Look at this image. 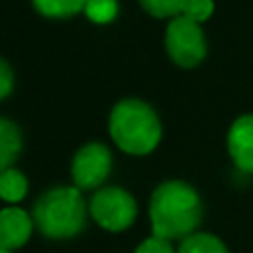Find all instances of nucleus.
Here are the masks:
<instances>
[{"label":"nucleus","instance_id":"obj_1","mask_svg":"<svg viewBox=\"0 0 253 253\" xmlns=\"http://www.w3.org/2000/svg\"><path fill=\"white\" fill-rule=\"evenodd\" d=\"M149 220L153 236L165 240H184L202 222V200L184 180H167L158 184L149 200Z\"/></svg>","mask_w":253,"mask_h":253},{"label":"nucleus","instance_id":"obj_2","mask_svg":"<svg viewBox=\"0 0 253 253\" xmlns=\"http://www.w3.org/2000/svg\"><path fill=\"white\" fill-rule=\"evenodd\" d=\"M109 135L120 151L129 156H149L162 140V123L149 102L125 98L109 114Z\"/></svg>","mask_w":253,"mask_h":253},{"label":"nucleus","instance_id":"obj_3","mask_svg":"<svg viewBox=\"0 0 253 253\" xmlns=\"http://www.w3.org/2000/svg\"><path fill=\"white\" fill-rule=\"evenodd\" d=\"M89 205L78 187H53L44 191L34 205V222L44 238L69 240L87 224Z\"/></svg>","mask_w":253,"mask_h":253},{"label":"nucleus","instance_id":"obj_4","mask_svg":"<svg viewBox=\"0 0 253 253\" xmlns=\"http://www.w3.org/2000/svg\"><path fill=\"white\" fill-rule=\"evenodd\" d=\"M165 49L169 60L180 69H196L209 51L202 27L184 16H175L167 22Z\"/></svg>","mask_w":253,"mask_h":253},{"label":"nucleus","instance_id":"obj_5","mask_svg":"<svg viewBox=\"0 0 253 253\" xmlns=\"http://www.w3.org/2000/svg\"><path fill=\"white\" fill-rule=\"evenodd\" d=\"M89 215L105 231H126L138 218V202L123 187H100L89 200Z\"/></svg>","mask_w":253,"mask_h":253},{"label":"nucleus","instance_id":"obj_6","mask_svg":"<svg viewBox=\"0 0 253 253\" xmlns=\"http://www.w3.org/2000/svg\"><path fill=\"white\" fill-rule=\"evenodd\" d=\"M114 167V158L107 144L102 142H87L76 151L74 160H71V180L74 187L80 191H89V189H100L107 182Z\"/></svg>","mask_w":253,"mask_h":253},{"label":"nucleus","instance_id":"obj_7","mask_svg":"<svg viewBox=\"0 0 253 253\" xmlns=\"http://www.w3.org/2000/svg\"><path fill=\"white\" fill-rule=\"evenodd\" d=\"M227 151L242 173H253V114H245L231 123Z\"/></svg>","mask_w":253,"mask_h":253},{"label":"nucleus","instance_id":"obj_8","mask_svg":"<svg viewBox=\"0 0 253 253\" xmlns=\"http://www.w3.org/2000/svg\"><path fill=\"white\" fill-rule=\"evenodd\" d=\"M34 227V215H29L20 207L9 205L4 209H0V247H4L9 251L25 247L29 242Z\"/></svg>","mask_w":253,"mask_h":253},{"label":"nucleus","instance_id":"obj_9","mask_svg":"<svg viewBox=\"0 0 253 253\" xmlns=\"http://www.w3.org/2000/svg\"><path fill=\"white\" fill-rule=\"evenodd\" d=\"M22 153V131L13 120L0 116V173L11 169Z\"/></svg>","mask_w":253,"mask_h":253},{"label":"nucleus","instance_id":"obj_10","mask_svg":"<svg viewBox=\"0 0 253 253\" xmlns=\"http://www.w3.org/2000/svg\"><path fill=\"white\" fill-rule=\"evenodd\" d=\"M34 9L49 20H69V18L84 13L87 0H31Z\"/></svg>","mask_w":253,"mask_h":253},{"label":"nucleus","instance_id":"obj_11","mask_svg":"<svg viewBox=\"0 0 253 253\" xmlns=\"http://www.w3.org/2000/svg\"><path fill=\"white\" fill-rule=\"evenodd\" d=\"M27 191H29V180L20 169L11 167L0 173V200L2 202L18 205L27 198Z\"/></svg>","mask_w":253,"mask_h":253},{"label":"nucleus","instance_id":"obj_12","mask_svg":"<svg viewBox=\"0 0 253 253\" xmlns=\"http://www.w3.org/2000/svg\"><path fill=\"white\" fill-rule=\"evenodd\" d=\"M178 253H229L227 245L213 233H191L189 238L180 240Z\"/></svg>","mask_w":253,"mask_h":253},{"label":"nucleus","instance_id":"obj_13","mask_svg":"<svg viewBox=\"0 0 253 253\" xmlns=\"http://www.w3.org/2000/svg\"><path fill=\"white\" fill-rule=\"evenodd\" d=\"M120 4L118 0H87L84 7V16L96 25H109L118 18Z\"/></svg>","mask_w":253,"mask_h":253},{"label":"nucleus","instance_id":"obj_14","mask_svg":"<svg viewBox=\"0 0 253 253\" xmlns=\"http://www.w3.org/2000/svg\"><path fill=\"white\" fill-rule=\"evenodd\" d=\"M182 2L184 0H140L144 11L158 20H171V18L180 16Z\"/></svg>","mask_w":253,"mask_h":253},{"label":"nucleus","instance_id":"obj_15","mask_svg":"<svg viewBox=\"0 0 253 253\" xmlns=\"http://www.w3.org/2000/svg\"><path fill=\"white\" fill-rule=\"evenodd\" d=\"M213 11H215L213 0H184L180 16L202 25V22H207L211 16H213Z\"/></svg>","mask_w":253,"mask_h":253},{"label":"nucleus","instance_id":"obj_16","mask_svg":"<svg viewBox=\"0 0 253 253\" xmlns=\"http://www.w3.org/2000/svg\"><path fill=\"white\" fill-rule=\"evenodd\" d=\"M133 253H178V251H173V245H171L169 240L151 236V238H147V240L140 242Z\"/></svg>","mask_w":253,"mask_h":253},{"label":"nucleus","instance_id":"obj_17","mask_svg":"<svg viewBox=\"0 0 253 253\" xmlns=\"http://www.w3.org/2000/svg\"><path fill=\"white\" fill-rule=\"evenodd\" d=\"M13 84H16V76H13L11 65H9L4 58H0V100L11 96Z\"/></svg>","mask_w":253,"mask_h":253},{"label":"nucleus","instance_id":"obj_18","mask_svg":"<svg viewBox=\"0 0 253 253\" xmlns=\"http://www.w3.org/2000/svg\"><path fill=\"white\" fill-rule=\"evenodd\" d=\"M0 253H16V251H9V249H4V247H0Z\"/></svg>","mask_w":253,"mask_h":253}]
</instances>
